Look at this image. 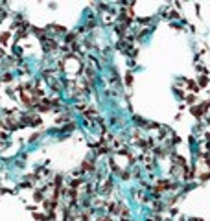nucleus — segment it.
<instances>
[{"instance_id":"1","label":"nucleus","mask_w":210,"mask_h":221,"mask_svg":"<svg viewBox=\"0 0 210 221\" xmlns=\"http://www.w3.org/2000/svg\"><path fill=\"white\" fill-rule=\"evenodd\" d=\"M207 83H208L207 77H201V79H199V85H201V87H207Z\"/></svg>"},{"instance_id":"2","label":"nucleus","mask_w":210,"mask_h":221,"mask_svg":"<svg viewBox=\"0 0 210 221\" xmlns=\"http://www.w3.org/2000/svg\"><path fill=\"white\" fill-rule=\"evenodd\" d=\"M0 57H4V52H2V48H0Z\"/></svg>"}]
</instances>
